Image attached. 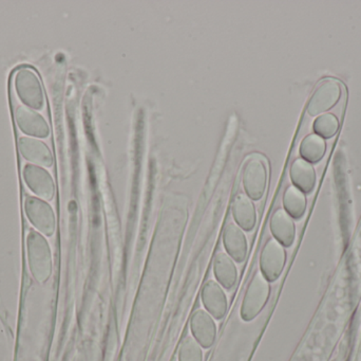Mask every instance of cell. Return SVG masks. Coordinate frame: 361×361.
Instances as JSON below:
<instances>
[{"label": "cell", "instance_id": "5b68a950", "mask_svg": "<svg viewBox=\"0 0 361 361\" xmlns=\"http://www.w3.org/2000/svg\"><path fill=\"white\" fill-rule=\"evenodd\" d=\"M286 262V248L276 239H269L260 254V271L269 280L275 282L281 276Z\"/></svg>", "mask_w": 361, "mask_h": 361}, {"label": "cell", "instance_id": "ba28073f", "mask_svg": "<svg viewBox=\"0 0 361 361\" xmlns=\"http://www.w3.org/2000/svg\"><path fill=\"white\" fill-rule=\"evenodd\" d=\"M191 333L193 338L204 349H209L214 343L216 337V326L214 318L208 312L197 309L191 316Z\"/></svg>", "mask_w": 361, "mask_h": 361}, {"label": "cell", "instance_id": "7c38bea8", "mask_svg": "<svg viewBox=\"0 0 361 361\" xmlns=\"http://www.w3.org/2000/svg\"><path fill=\"white\" fill-rule=\"evenodd\" d=\"M271 235L284 247H290L296 237V226L292 216L284 209H277L274 212L269 222Z\"/></svg>", "mask_w": 361, "mask_h": 361}, {"label": "cell", "instance_id": "7a4b0ae2", "mask_svg": "<svg viewBox=\"0 0 361 361\" xmlns=\"http://www.w3.org/2000/svg\"><path fill=\"white\" fill-rule=\"evenodd\" d=\"M269 163L261 154H254L246 160L242 173V182L246 195L252 201H260L267 190Z\"/></svg>", "mask_w": 361, "mask_h": 361}, {"label": "cell", "instance_id": "8992f818", "mask_svg": "<svg viewBox=\"0 0 361 361\" xmlns=\"http://www.w3.org/2000/svg\"><path fill=\"white\" fill-rule=\"evenodd\" d=\"M25 212L30 222L40 232L51 237L55 230V216L52 208L42 199L27 197Z\"/></svg>", "mask_w": 361, "mask_h": 361}, {"label": "cell", "instance_id": "d6986e66", "mask_svg": "<svg viewBox=\"0 0 361 361\" xmlns=\"http://www.w3.org/2000/svg\"><path fill=\"white\" fill-rule=\"evenodd\" d=\"M314 131L322 138L330 139L336 135L339 129L338 119L332 114H324L318 117L314 122Z\"/></svg>", "mask_w": 361, "mask_h": 361}, {"label": "cell", "instance_id": "6da1fadb", "mask_svg": "<svg viewBox=\"0 0 361 361\" xmlns=\"http://www.w3.org/2000/svg\"><path fill=\"white\" fill-rule=\"evenodd\" d=\"M14 85L17 95L27 107L33 110H44L46 97L35 70L29 66L19 68L15 74Z\"/></svg>", "mask_w": 361, "mask_h": 361}, {"label": "cell", "instance_id": "8fae6325", "mask_svg": "<svg viewBox=\"0 0 361 361\" xmlns=\"http://www.w3.org/2000/svg\"><path fill=\"white\" fill-rule=\"evenodd\" d=\"M18 150L23 158L35 165L46 167H50L53 165L50 148L37 138H20L18 141Z\"/></svg>", "mask_w": 361, "mask_h": 361}, {"label": "cell", "instance_id": "2e32d148", "mask_svg": "<svg viewBox=\"0 0 361 361\" xmlns=\"http://www.w3.org/2000/svg\"><path fill=\"white\" fill-rule=\"evenodd\" d=\"M290 176L294 186L303 193H311L315 189V169L305 159L298 158L292 163Z\"/></svg>", "mask_w": 361, "mask_h": 361}, {"label": "cell", "instance_id": "9a60e30c", "mask_svg": "<svg viewBox=\"0 0 361 361\" xmlns=\"http://www.w3.org/2000/svg\"><path fill=\"white\" fill-rule=\"evenodd\" d=\"M214 273L216 282L226 290H231L237 284L238 268L231 256L226 252L220 251L216 254L214 258Z\"/></svg>", "mask_w": 361, "mask_h": 361}, {"label": "cell", "instance_id": "ac0fdd59", "mask_svg": "<svg viewBox=\"0 0 361 361\" xmlns=\"http://www.w3.org/2000/svg\"><path fill=\"white\" fill-rule=\"evenodd\" d=\"M283 206L284 210L293 218L299 220L305 215L307 210V197L302 191L295 186H290L283 194Z\"/></svg>", "mask_w": 361, "mask_h": 361}, {"label": "cell", "instance_id": "52a82bcc", "mask_svg": "<svg viewBox=\"0 0 361 361\" xmlns=\"http://www.w3.org/2000/svg\"><path fill=\"white\" fill-rule=\"evenodd\" d=\"M15 119L20 131L32 138H47L50 134L44 117L25 105H16Z\"/></svg>", "mask_w": 361, "mask_h": 361}, {"label": "cell", "instance_id": "4fadbf2b", "mask_svg": "<svg viewBox=\"0 0 361 361\" xmlns=\"http://www.w3.org/2000/svg\"><path fill=\"white\" fill-rule=\"evenodd\" d=\"M223 243L227 254L233 261L243 263L247 256V239L243 230L235 223L231 222L225 226Z\"/></svg>", "mask_w": 361, "mask_h": 361}, {"label": "cell", "instance_id": "5bb4252c", "mask_svg": "<svg viewBox=\"0 0 361 361\" xmlns=\"http://www.w3.org/2000/svg\"><path fill=\"white\" fill-rule=\"evenodd\" d=\"M233 215L238 226L244 231H252L256 226L257 211L252 199L239 193L233 201Z\"/></svg>", "mask_w": 361, "mask_h": 361}, {"label": "cell", "instance_id": "ffe728a7", "mask_svg": "<svg viewBox=\"0 0 361 361\" xmlns=\"http://www.w3.org/2000/svg\"><path fill=\"white\" fill-rule=\"evenodd\" d=\"M179 361H203L201 345L190 335L185 337L180 343Z\"/></svg>", "mask_w": 361, "mask_h": 361}, {"label": "cell", "instance_id": "e0dca14e", "mask_svg": "<svg viewBox=\"0 0 361 361\" xmlns=\"http://www.w3.org/2000/svg\"><path fill=\"white\" fill-rule=\"evenodd\" d=\"M299 150H300L302 159L310 163H317L324 158V154H326V141L320 136L311 134L301 142Z\"/></svg>", "mask_w": 361, "mask_h": 361}, {"label": "cell", "instance_id": "3957f363", "mask_svg": "<svg viewBox=\"0 0 361 361\" xmlns=\"http://www.w3.org/2000/svg\"><path fill=\"white\" fill-rule=\"evenodd\" d=\"M271 295L269 280L260 271L255 273L244 295L241 305V318L248 322L254 320L264 309Z\"/></svg>", "mask_w": 361, "mask_h": 361}, {"label": "cell", "instance_id": "9c48e42d", "mask_svg": "<svg viewBox=\"0 0 361 361\" xmlns=\"http://www.w3.org/2000/svg\"><path fill=\"white\" fill-rule=\"evenodd\" d=\"M202 302L206 311L216 318L222 319L227 313L228 301L221 284L214 280H208L202 290Z\"/></svg>", "mask_w": 361, "mask_h": 361}, {"label": "cell", "instance_id": "30bf717a", "mask_svg": "<svg viewBox=\"0 0 361 361\" xmlns=\"http://www.w3.org/2000/svg\"><path fill=\"white\" fill-rule=\"evenodd\" d=\"M23 176L27 187L37 196L46 201L53 199L55 192L54 182L46 170L36 165H25Z\"/></svg>", "mask_w": 361, "mask_h": 361}, {"label": "cell", "instance_id": "277c9868", "mask_svg": "<svg viewBox=\"0 0 361 361\" xmlns=\"http://www.w3.org/2000/svg\"><path fill=\"white\" fill-rule=\"evenodd\" d=\"M343 93V84L334 78H326L320 81L307 103L309 116L316 117L334 107Z\"/></svg>", "mask_w": 361, "mask_h": 361}]
</instances>
